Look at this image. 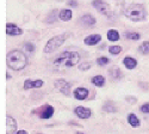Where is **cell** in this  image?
Masks as SVG:
<instances>
[{
    "label": "cell",
    "mask_w": 149,
    "mask_h": 134,
    "mask_svg": "<svg viewBox=\"0 0 149 134\" xmlns=\"http://www.w3.org/2000/svg\"><path fill=\"white\" fill-rule=\"evenodd\" d=\"M128 122L129 125H131V127H139L140 126V120L137 119V116H136L135 114H129L128 116Z\"/></svg>",
    "instance_id": "17"
},
{
    "label": "cell",
    "mask_w": 149,
    "mask_h": 134,
    "mask_svg": "<svg viewBox=\"0 0 149 134\" xmlns=\"http://www.w3.org/2000/svg\"><path fill=\"white\" fill-rule=\"evenodd\" d=\"M16 134H28V132H26V130H19V132H17Z\"/></svg>",
    "instance_id": "28"
},
{
    "label": "cell",
    "mask_w": 149,
    "mask_h": 134,
    "mask_svg": "<svg viewBox=\"0 0 149 134\" xmlns=\"http://www.w3.org/2000/svg\"><path fill=\"white\" fill-rule=\"evenodd\" d=\"M74 113H75V115L80 119H88L92 115V112L88 108H85V107H77L74 109Z\"/></svg>",
    "instance_id": "8"
},
{
    "label": "cell",
    "mask_w": 149,
    "mask_h": 134,
    "mask_svg": "<svg viewBox=\"0 0 149 134\" xmlns=\"http://www.w3.org/2000/svg\"><path fill=\"white\" fill-rule=\"evenodd\" d=\"M124 15H125V17L129 18L130 20L139 22V20H142L146 18V10L140 4H132L129 7H127Z\"/></svg>",
    "instance_id": "3"
},
{
    "label": "cell",
    "mask_w": 149,
    "mask_h": 134,
    "mask_svg": "<svg viewBox=\"0 0 149 134\" xmlns=\"http://www.w3.org/2000/svg\"><path fill=\"white\" fill-rule=\"evenodd\" d=\"M92 84H94L95 86L102 88V86H104V84H105V78L103 76H95V77L92 78Z\"/></svg>",
    "instance_id": "18"
},
{
    "label": "cell",
    "mask_w": 149,
    "mask_h": 134,
    "mask_svg": "<svg viewBox=\"0 0 149 134\" xmlns=\"http://www.w3.org/2000/svg\"><path fill=\"white\" fill-rule=\"evenodd\" d=\"M109 52L111 53V54H119L120 52H122V47H119V46H111L110 48H109Z\"/></svg>",
    "instance_id": "21"
},
{
    "label": "cell",
    "mask_w": 149,
    "mask_h": 134,
    "mask_svg": "<svg viewBox=\"0 0 149 134\" xmlns=\"http://www.w3.org/2000/svg\"><path fill=\"white\" fill-rule=\"evenodd\" d=\"M26 56L20 51H12L6 56V64L7 66L13 71H20L26 66Z\"/></svg>",
    "instance_id": "2"
},
{
    "label": "cell",
    "mask_w": 149,
    "mask_h": 134,
    "mask_svg": "<svg viewBox=\"0 0 149 134\" xmlns=\"http://www.w3.org/2000/svg\"><path fill=\"white\" fill-rule=\"evenodd\" d=\"M79 68L82 69V71H85V69H90V68H91V65H90V64H81V65L79 66Z\"/></svg>",
    "instance_id": "26"
},
{
    "label": "cell",
    "mask_w": 149,
    "mask_h": 134,
    "mask_svg": "<svg viewBox=\"0 0 149 134\" xmlns=\"http://www.w3.org/2000/svg\"><path fill=\"white\" fill-rule=\"evenodd\" d=\"M107 39L110 40V41H112V42H115V41H118L119 40V34H118V31L117 30H109L107 31Z\"/></svg>",
    "instance_id": "19"
},
{
    "label": "cell",
    "mask_w": 149,
    "mask_h": 134,
    "mask_svg": "<svg viewBox=\"0 0 149 134\" xmlns=\"http://www.w3.org/2000/svg\"><path fill=\"white\" fill-rule=\"evenodd\" d=\"M24 48H25V51H28L29 53H32L35 51V46L32 43H30V42H26L25 44H24Z\"/></svg>",
    "instance_id": "24"
},
{
    "label": "cell",
    "mask_w": 149,
    "mask_h": 134,
    "mask_svg": "<svg viewBox=\"0 0 149 134\" xmlns=\"http://www.w3.org/2000/svg\"><path fill=\"white\" fill-rule=\"evenodd\" d=\"M77 134H82V133H77Z\"/></svg>",
    "instance_id": "29"
},
{
    "label": "cell",
    "mask_w": 149,
    "mask_h": 134,
    "mask_svg": "<svg viewBox=\"0 0 149 134\" xmlns=\"http://www.w3.org/2000/svg\"><path fill=\"white\" fill-rule=\"evenodd\" d=\"M55 88L56 90H58L61 93H63L66 96H68L70 93V84L67 83L66 80L63 79H60V80H56L55 81Z\"/></svg>",
    "instance_id": "5"
},
{
    "label": "cell",
    "mask_w": 149,
    "mask_h": 134,
    "mask_svg": "<svg viewBox=\"0 0 149 134\" xmlns=\"http://www.w3.org/2000/svg\"><path fill=\"white\" fill-rule=\"evenodd\" d=\"M139 52H140L141 54H143V55L149 54V42H148V41L143 42V43L139 47Z\"/></svg>",
    "instance_id": "20"
},
{
    "label": "cell",
    "mask_w": 149,
    "mask_h": 134,
    "mask_svg": "<svg viewBox=\"0 0 149 134\" xmlns=\"http://www.w3.org/2000/svg\"><path fill=\"white\" fill-rule=\"evenodd\" d=\"M100 35H90L87 36V37L85 39V44H88V46H94L97 43L100 42Z\"/></svg>",
    "instance_id": "14"
},
{
    "label": "cell",
    "mask_w": 149,
    "mask_h": 134,
    "mask_svg": "<svg viewBox=\"0 0 149 134\" xmlns=\"http://www.w3.org/2000/svg\"><path fill=\"white\" fill-rule=\"evenodd\" d=\"M125 37L130 39V40H139L140 34H137V32H125Z\"/></svg>",
    "instance_id": "22"
},
{
    "label": "cell",
    "mask_w": 149,
    "mask_h": 134,
    "mask_svg": "<svg viewBox=\"0 0 149 134\" xmlns=\"http://www.w3.org/2000/svg\"><path fill=\"white\" fill-rule=\"evenodd\" d=\"M43 85V80H30L26 79L24 81V89L29 90V89H36V88H41Z\"/></svg>",
    "instance_id": "12"
},
{
    "label": "cell",
    "mask_w": 149,
    "mask_h": 134,
    "mask_svg": "<svg viewBox=\"0 0 149 134\" xmlns=\"http://www.w3.org/2000/svg\"><path fill=\"white\" fill-rule=\"evenodd\" d=\"M98 65H100V66H104V65H107L109 62H110V60L107 59V58H105V56H102V58H99L98 59Z\"/></svg>",
    "instance_id": "23"
},
{
    "label": "cell",
    "mask_w": 149,
    "mask_h": 134,
    "mask_svg": "<svg viewBox=\"0 0 149 134\" xmlns=\"http://www.w3.org/2000/svg\"><path fill=\"white\" fill-rule=\"evenodd\" d=\"M141 112L144 114H149V103H146L141 107Z\"/></svg>",
    "instance_id": "25"
},
{
    "label": "cell",
    "mask_w": 149,
    "mask_h": 134,
    "mask_svg": "<svg viewBox=\"0 0 149 134\" xmlns=\"http://www.w3.org/2000/svg\"><path fill=\"white\" fill-rule=\"evenodd\" d=\"M66 36L67 35H57V36H54L53 39H50L45 47H44V52L45 53H52L54 51H56L57 48H60L62 44H63V42L66 41Z\"/></svg>",
    "instance_id": "4"
},
{
    "label": "cell",
    "mask_w": 149,
    "mask_h": 134,
    "mask_svg": "<svg viewBox=\"0 0 149 134\" xmlns=\"http://www.w3.org/2000/svg\"><path fill=\"white\" fill-rule=\"evenodd\" d=\"M80 60V55L77 52H65L55 58L53 65L57 68H67L75 66Z\"/></svg>",
    "instance_id": "1"
},
{
    "label": "cell",
    "mask_w": 149,
    "mask_h": 134,
    "mask_svg": "<svg viewBox=\"0 0 149 134\" xmlns=\"http://www.w3.org/2000/svg\"><path fill=\"white\" fill-rule=\"evenodd\" d=\"M123 64L125 65V67H127L128 69H134L136 66H137V61H136V60H135L134 58H131V56L124 58Z\"/></svg>",
    "instance_id": "15"
},
{
    "label": "cell",
    "mask_w": 149,
    "mask_h": 134,
    "mask_svg": "<svg viewBox=\"0 0 149 134\" xmlns=\"http://www.w3.org/2000/svg\"><path fill=\"white\" fill-rule=\"evenodd\" d=\"M17 129V122L13 117L10 115L6 116V134H15Z\"/></svg>",
    "instance_id": "7"
},
{
    "label": "cell",
    "mask_w": 149,
    "mask_h": 134,
    "mask_svg": "<svg viewBox=\"0 0 149 134\" xmlns=\"http://www.w3.org/2000/svg\"><path fill=\"white\" fill-rule=\"evenodd\" d=\"M54 108L49 104H44L42 109L40 110V117L41 119H50L54 115Z\"/></svg>",
    "instance_id": "6"
},
{
    "label": "cell",
    "mask_w": 149,
    "mask_h": 134,
    "mask_svg": "<svg viewBox=\"0 0 149 134\" xmlns=\"http://www.w3.org/2000/svg\"><path fill=\"white\" fill-rule=\"evenodd\" d=\"M72 16H73V13H72V10H62L60 13H58V18L61 19V20H63V22H67V20H69L70 18H72Z\"/></svg>",
    "instance_id": "16"
},
{
    "label": "cell",
    "mask_w": 149,
    "mask_h": 134,
    "mask_svg": "<svg viewBox=\"0 0 149 134\" xmlns=\"http://www.w3.org/2000/svg\"><path fill=\"white\" fill-rule=\"evenodd\" d=\"M80 22H81V24H84V25H86V27H91V25H94L97 20L91 15H85L80 18Z\"/></svg>",
    "instance_id": "13"
},
{
    "label": "cell",
    "mask_w": 149,
    "mask_h": 134,
    "mask_svg": "<svg viewBox=\"0 0 149 134\" xmlns=\"http://www.w3.org/2000/svg\"><path fill=\"white\" fill-rule=\"evenodd\" d=\"M68 4H70V5H73V6H75V5H77V1H74V0H70V1H68Z\"/></svg>",
    "instance_id": "27"
},
{
    "label": "cell",
    "mask_w": 149,
    "mask_h": 134,
    "mask_svg": "<svg viewBox=\"0 0 149 134\" xmlns=\"http://www.w3.org/2000/svg\"><path fill=\"white\" fill-rule=\"evenodd\" d=\"M74 97H75L77 100H79V101H84V100H86L87 98V96H88V90L87 89H85V88H78V89H75L74 90Z\"/></svg>",
    "instance_id": "10"
},
{
    "label": "cell",
    "mask_w": 149,
    "mask_h": 134,
    "mask_svg": "<svg viewBox=\"0 0 149 134\" xmlns=\"http://www.w3.org/2000/svg\"><path fill=\"white\" fill-rule=\"evenodd\" d=\"M6 32L7 35H22L23 34V29H20L19 27H17L16 24H11V23H7L6 24Z\"/></svg>",
    "instance_id": "11"
},
{
    "label": "cell",
    "mask_w": 149,
    "mask_h": 134,
    "mask_svg": "<svg viewBox=\"0 0 149 134\" xmlns=\"http://www.w3.org/2000/svg\"><path fill=\"white\" fill-rule=\"evenodd\" d=\"M93 7H95L100 13H104L106 15L107 12H109V5L104 1V0H94V1L92 3Z\"/></svg>",
    "instance_id": "9"
}]
</instances>
